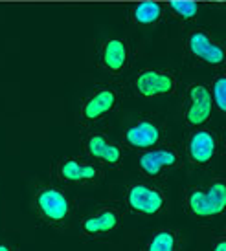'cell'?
I'll list each match as a JSON object with an SVG mask.
<instances>
[{"mask_svg": "<svg viewBox=\"0 0 226 251\" xmlns=\"http://www.w3.org/2000/svg\"><path fill=\"white\" fill-rule=\"evenodd\" d=\"M33 213L41 226L54 231H68L78 222L76 202L63 187L39 183L33 191Z\"/></svg>", "mask_w": 226, "mask_h": 251, "instance_id": "1", "label": "cell"}, {"mask_svg": "<svg viewBox=\"0 0 226 251\" xmlns=\"http://www.w3.org/2000/svg\"><path fill=\"white\" fill-rule=\"evenodd\" d=\"M182 207L193 220H213L226 211V181L223 176L182 189Z\"/></svg>", "mask_w": 226, "mask_h": 251, "instance_id": "2", "label": "cell"}, {"mask_svg": "<svg viewBox=\"0 0 226 251\" xmlns=\"http://www.w3.org/2000/svg\"><path fill=\"white\" fill-rule=\"evenodd\" d=\"M125 209L118 202H99L79 218V238L83 242H107L123 227Z\"/></svg>", "mask_w": 226, "mask_h": 251, "instance_id": "3", "label": "cell"}, {"mask_svg": "<svg viewBox=\"0 0 226 251\" xmlns=\"http://www.w3.org/2000/svg\"><path fill=\"white\" fill-rule=\"evenodd\" d=\"M123 209L135 216L153 218L168 211V193L158 181H133L123 189Z\"/></svg>", "mask_w": 226, "mask_h": 251, "instance_id": "4", "label": "cell"}, {"mask_svg": "<svg viewBox=\"0 0 226 251\" xmlns=\"http://www.w3.org/2000/svg\"><path fill=\"white\" fill-rule=\"evenodd\" d=\"M107 169L99 165L98 161L90 158H78V156H66L56 163V178L64 187H79L90 189L96 187L99 181L105 178Z\"/></svg>", "mask_w": 226, "mask_h": 251, "instance_id": "5", "label": "cell"}, {"mask_svg": "<svg viewBox=\"0 0 226 251\" xmlns=\"http://www.w3.org/2000/svg\"><path fill=\"white\" fill-rule=\"evenodd\" d=\"M136 165L145 180L158 181L182 165V154L173 143H158L156 147L138 152Z\"/></svg>", "mask_w": 226, "mask_h": 251, "instance_id": "6", "label": "cell"}, {"mask_svg": "<svg viewBox=\"0 0 226 251\" xmlns=\"http://www.w3.org/2000/svg\"><path fill=\"white\" fill-rule=\"evenodd\" d=\"M120 105V90L113 84L98 86L81 101L78 112V121L81 126L92 128L109 116H113Z\"/></svg>", "mask_w": 226, "mask_h": 251, "instance_id": "7", "label": "cell"}, {"mask_svg": "<svg viewBox=\"0 0 226 251\" xmlns=\"http://www.w3.org/2000/svg\"><path fill=\"white\" fill-rule=\"evenodd\" d=\"M223 141L213 128L197 126L191 128L184 143V158L193 169H206L219 156Z\"/></svg>", "mask_w": 226, "mask_h": 251, "instance_id": "8", "label": "cell"}, {"mask_svg": "<svg viewBox=\"0 0 226 251\" xmlns=\"http://www.w3.org/2000/svg\"><path fill=\"white\" fill-rule=\"evenodd\" d=\"M213 101L210 88L202 83H191L184 92L182 103V121L184 126L191 130L197 126H204L213 114Z\"/></svg>", "mask_w": 226, "mask_h": 251, "instance_id": "9", "label": "cell"}, {"mask_svg": "<svg viewBox=\"0 0 226 251\" xmlns=\"http://www.w3.org/2000/svg\"><path fill=\"white\" fill-rule=\"evenodd\" d=\"M158 143H164V126L155 118L136 119L121 134V145L136 152L147 151Z\"/></svg>", "mask_w": 226, "mask_h": 251, "instance_id": "10", "label": "cell"}, {"mask_svg": "<svg viewBox=\"0 0 226 251\" xmlns=\"http://www.w3.org/2000/svg\"><path fill=\"white\" fill-rule=\"evenodd\" d=\"M83 149L86 158L98 161L105 169H120L123 163V147L105 132H88L83 140Z\"/></svg>", "mask_w": 226, "mask_h": 251, "instance_id": "11", "label": "cell"}, {"mask_svg": "<svg viewBox=\"0 0 226 251\" xmlns=\"http://www.w3.org/2000/svg\"><path fill=\"white\" fill-rule=\"evenodd\" d=\"M178 88L177 77L168 70H141L135 79V90L140 98L153 99L173 96Z\"/></svg>", "mask_w": 226, "mask_h": 251, "instance_id": "12", "label": "cell"}, {"mask_svg": "<svg viewBox=\"0 0 226 251\" xmlns=\"http://www.w3.org/2000/svg\"><path fill=\"white\" fill-rule=\"evenodd\" d=\"M186 46L190 50V53L197 61L204 64H210V66H219V64L225 63V48L219 41H215L210 33H206L202 29H193L190 35H188V41H186Z\"/></svg>", "mask_w": 226, "mask_h": 251, "instance_id": "13", "label": "cell"}, {"mask_svg": "<svg viewBox=\"0 0 226 251\" xmlns=\"http://www.w3.org/2000/svg\"><path fill=\"white\" fill-rule=\"evenodd\" d=\"M184 233L175 226H164L151 231L141 244V251H184Z\"/></svg>", "mask_w": 226, "mask_h": 251, "instance_id": "14", "label": "cell"}, {"mask_svg": "<svg viewBox=\"0 0 226 251\" xmlns=\"http://www.w3.org/2000/svg\"><path fill=\"white\" fill-rule=\"evenodd\" d=\"M101 64L111 74H120L129 64V46L120 37H113L105 41L101 48Z\"/></svg>", "mask_w": 226, "mask_h": 251, "instance_id": "15", "label": "cell"}, {"mask_svg": "<svg viewBox=\"0 0 226 251\" xmlns=\"http://www.w3.org/2000/svg\"><path fill=\"white\" fill-rule=\"evenodd\" d=\"M164 9L158 2H140L131 11V21L136 26H155L162 19Z\"/></svg>", "mask_w": 226, "mask_h": 251, "instance_id": "16", "label": "cell"}, {"mask_svg": "<svg viewBox=\"0 0 226 251\" xmlns=\"http://www.w3.org/2000/svg\"><path fill=\"white\" fill-rule=\"evenodd\" d=\"M210 96L213 101V108H217L221 114L226 112V75L219 74V75L213 79L212 86H210Z\"/></svg>", "mask_w": 226, "mask_h": 251, "instance_id": "17", "label": "cell"}, {"mask_svg": "<svg viewBox=\"0 0 226 251\" xmlns=\"http://www.w3.org/2000/svg\"><path fill=\"white\" fill-rule=\"evenodd\" d=\"M170 9L171 13L175 15L177 19H180V21H191L198 15L200 7H198L197 2H182V0H178V2H171Z\"/></svg>", "mask_w": 226, "mask_h": 251, "instance_id": "18", "label": "cell"}, {"mask_svg": "<svg viewBox=\"0 0 226 251\" xmlns=\"http://www.w3.org/2000/svg\"><path fill=\"white\" fill-rule=\"evenodd\" d=\"M210 251H226V237L225 235H217V237L212 240V246H210Z\"/></svg>", "mask_w": 226, "mask_h": 251, "instance_id": "19", "label": "cell"}, {"mask_svg": "<svg viewBox=\"0 0 226 251\" xmlns=\"http://www.w3.org/2000/svg\"><path fill=\"white\" fill-rule=\"evenodd\" d=\"M0 251H19V248L11 242H4V240H0Z\"/></svg>", "mask_w": 226, "mask_h": 251, "instance_id": "20", "label": "cell"}]
</instances>
